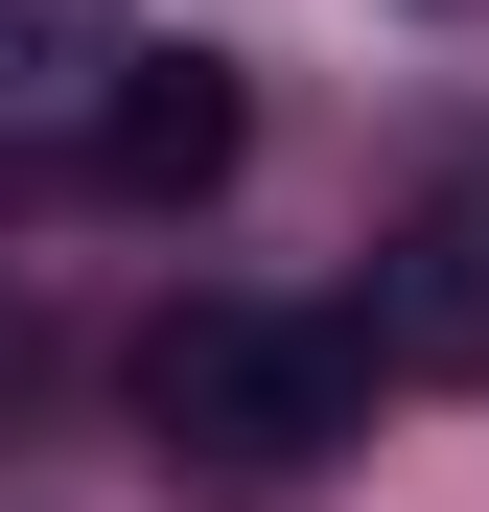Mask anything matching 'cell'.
Segmentation results:
<instances>
[{"instance_id": "1", "label": "cell", "mask_w": 489, "mask_h": 512, "mask_svg": "<svg viewBox=\"0 0 489 512\" xmlns=\"http://www.w3.org/2000/svg\"><path fill=\"white\" fill-rule=\"evenodd\" d=\"M373 373H396V350H373V303H163L140 350H117L163 489H210V512L326 489V443L373 419Z\"/></svg>"}, {"instance_id": "2", "label": "cell", "mask_w": 489, "mask_h": 512, "mask_svg": "<svg viewBox=\"0 0 489 512\" xmlns=\"http://www.w3.org/2000/svg\"><path fill=\"white\" fill-rule=\"evenodd\" d=\"M233 163H257V94H233L210 47H117L94 70V187L117 210H210Z\"/></svg>"}, {"instance_id": "3", "label": "cell", "mask_w": 489, "mask_h": 512, "mask_svg": "<svg viewBox=\"0 0 489 512\" xmlns=\"http://www.w3.org/2000/svg\"><path fill=\"white\" fill-rule=\"evenodd\" d=\"M373 350L420 373V396H489V163H443V187L396 210V256H373Z\"/></svg>"}, {"instance_id": "4", "label": "cell", "mask_w": 489, "mask_h": 512, "mask_svg": "<svg viewBox=\"0 0 489 512\" xmlns=\"http://www.w3.org/2000/svg\"><path fill=\"white\" fill-rule=\"evenodd\" d=\"M117 47H140V0H0V117H94Z\"/></svg>"}]
</instances>
